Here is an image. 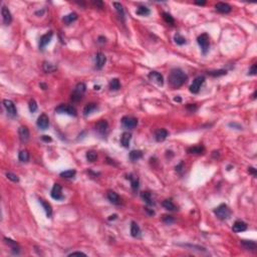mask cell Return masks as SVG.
Listing matches in <instances>:
<instances>
[{"mask_svg":"<svg viewBox=\"0 0 257 257\" xmlns=\"http://www.w3.org/2000/svg\"><path fill=\"white\" fill-rule=\"evenodd\" d=\"M187 79H188L187 74L182 70H180V68H174V70H172L168 76L169 83L174 88L182 87L186 83Z\"/></svg>","mask_w":257,"mask_h":257,"instance_id":"6da1fadb","label":"cell"},{"mask_svg":"<svg viewBox=\"0 0 257 257\" xmlns=\"http://www.w3.org/2000/svg\"><path fill=\"white\" fill-rule=\"evenodd\" d=\"M214 213H215V215L221 220L228 219V218L230 217V215H231L230 209L225 204H221L220 206H218L215 210H214Z\"/></svg>","mask_w":257,"mask_h":257,"instance_id":"7a4b0ae2","label":"cell"},{"mask_svg":"<svg viewBox=\"0 0 257 257\" xmlns=\"http://www.w3.org/2000/svg\"><path fill=\"white\" fill-rule=\"evenodd\" d=\"M85 91H87V87L83 83H79L76 84L74 88V91L71 95V100L74 101H79L83 98V96L84 95Z\"/></svg>","mask_w":257,"mask_h":257,"instance_id":"3957f363","label":"cell"},{"mask_svg":"<svg viewBox=\"0 0 257 257\" xmlns=\"http://www.w3.org/2000/svg\"><path fill=\"white\" fill-rule=\"evenodd\" d=\"M197 41L200 45L201 49H202V52L204 54H206L209 50V46H210V40H209V36L207 33H203L201 34L200 36H198L197 38Z\"/></svg>","mask_w":257,"mask_h":257,"instance_id":"277c9868","label":"cell"},{"mask_svg":"<svg viewBox=\"0 0 257 257\" xmlns=\"http://www.w3.org/2000/svg\"><path fill=\"white\" fill-rule=\"evenodd\" d=\"M55 112L58 114H66L70 115H76V110L72 106H70V105H59L57 108L55 109Z\"/></svg>","mask_w":257,"mask_h":257,"instance_id":"5b68a950","label":"cell"},{"mask_svg":"<svg viewBox=\"0 0 257 257\" xmlns=\"http://www.w3.org/2000/svg\"><path fill=\"white\" fill-rule=\"evenodd\" d=\"M204 80H205L204 76H201V75L197 76V78L193 80L192 84L190 85V92L192 93H198L201 88V85H202L204 83Z\"/></svg>","mask_w":257,"mask_h":257,"instance_id":"8992f818","label":"cell"},{"mask_svg":"<svg viewBox=\"0 0 257 257\" xmlns=\"http://www.w3.org/2000/svg\"><path fill=\"white\" fill-rule=\"evenodd\" d=\"M50 196L52 197L54 200H62L64 198V196L62 194V187L59 184H54L51 190Z\"/></svg>","mask_w":257,"mask_h":257,"instance_id":"52a82bcc","label":"cell"},{"mask_svg":"<svg viewBox=\"0 0 257 257\" xmlns=\"http://www.w3.org/2000/svg\"><path fill=\"white\" fill-rule=\"evenodd\" d=\"M3 106L5 110H7V113L11 117H14V115H17V110H16V106L14 105V102L10 101V100H4L3 101Z\"/></svg>","mask_w":257,"mask_h":257,"instance_id":"ba28073f","label":"cell"},{"mask_svg":"<svg viewBox=\"0 0 257 257\" xmlns=\"http://www.w3.org/2000/svg\"><path fill=\"white\" fill-rule=\"evenodd\" d=\"M122 125L126 128H134L138 125V119L133 117H124L122 119Z\"/></svg>","mask_w":257,"mask_h":257,"instance_id":"9c48e42d","label":"cell"},{"mask_svg":"<svg viewBox=\"0 0 257 257\" xmlns=\"http://www.w3.org/2000/svg\"><path fill=\"white\" fill-rule=\"evenodd\" d=\"M49 126V119L45 114L40 115L37 119V127L40 130H46Z\"/></svg>","mask_w":257,"mask_h":257,"instance_id":"30bf717a","label":"cell"},{"mask_svg":"<svg viewBox=\"0 0 257 257\" xmlns=\"http://www.w3.org/2000/svg\"><path fill=\"white\" fill-rule=\"evenodd\" d=\"M53 36V32L52 31H48L47 33H45L44 35H42L40 37V40H39V48L42 50V49H44V47L46 45H47L50 40H51V38H52Z\"/></svg>","mask_w":257,"mask_h":257,"instance_id":"8fae6325","label":"cell"},{"mask_svg":"<svg viewBox=\"0 0 257 257\" xmlns=\"http://www.w3.org/2000/svg\"><path fill=\"white\" fill-rule=\"evenodd\" d=\"M1 14H2V18H3V23L5 25H9L12 21V16H11L9 9H8L5 5H3L1 8Z\"/></svg>","mask_w":257,"mask_h":257,"instance_id":"7c38bea8","label":"cell"},{"mask_svg":"<svg viewBox=\"0 0 257 257\" xmlns=\"http://www.w3.org/2000/svg\"><path fill=\"white\" fill-rule=\"evenodd\" d=\"M149 79H151L154 83H158L159 85H163L164 84V79H163V75L161 74H159L158 71H151L149 74Z\"/></svg>","mask_w":257,"mask_h":257,"instance_id":"4fadbf2b","label":"cell"},{"mask_svg":"<svg viewBox=\"0 0 257 257\" xmlns=\"http://www.w3.org/2000/svg\"><path fill=\"white\" fill-rule=\"evenodd\" d=\"M215 9L218 11V12H220V13H223V14H227V13H229V12L231 11V6L229 5V4H227V3H224V2H218L215 4Z\"/></svg>","mask_w":257,"mask_h":257,"instance_id":"5bb4252c","label":"cell"},{"mask_svg":"<svg viewBox=\"0 0 257 257\" xmlns=\"http://www.w3.org/2000/svg\"><path fill=\"white\" fill-rule=\"evenodd\" d=\"M18 135H19V139L22 143L27 142L29 139V130L27 127L25 126H21L18 128Z\"/></svg>","mask_w":257,"mask_h":257,"instance_id":"9a60e30c","label":"cell"},{"mask_svg":"<svg viewBox=\"0 0 257 257\" xmlns=\"http://www.w3.org/2000/svg\"><path fill=\"white\" fill-rule=\"evenodd\" d=\"M108 128H109V124L106 119H101V121L97 122L96 125V130L101 135L106 134V133L108 132Z\"/></svg>","mask_w":257,"mask_h":257,"instance_id":"2e32d148","label":"cell"},{"mask_svg":"<svg viewBox=\"0 0 257 257\" xmlns=\"http://www.w3.org/2000/svg\"><path fill=\"white\" fill-rule=\"evenodd\" d=\"M106 62V55L104 53H101V52L97 53V55H96V66H97V70H101V68L104 67Z\"/></svg>","mask_w":257,"mask_h":257,"instance_id":"e0dca14e","label":"cell"},{"mask_svg":"<svg viewBox=\"0 0 257 257\" xmlns=\"http://www.w3.org/2000/svg\"><path fill=\"white\" fill-rule=\"evenodd\" d=\"M167 137H168V132L165 128H159L155 133V138L157 142H163L167 139Z\"/></svg>","mask_w":257,"mask_h":257,"instance_id":"ac0fdd59","label":"cell"},{"mask_svg":"<svg viewBox=\"0 0 257 257\" xmlns=\"http://www.w3.org/2000/svg\"><path fill=\"white\" fill-rule=\"evenodd\" d=\"M232 229H233L234 232H236V233L243 232V231H245L247 229V224L243 221H236L234 223Z\"/></svg>","mask_w":257,"mask_h":257,"instance_id":"d6986e66","label":"cell"},{"mask_svg":"<svg viewBox=\"0 0 257 257\" xmlns=\"http://www.w3.org/2000/svg\"><path fill=\"white\" fill-rule=\"evenodd\" d=\"M131 139H132V135L130 134V133H128V132L123 133V135L121 137V143H122V145L124 146V147L128 148V146H130V142H131Z\"/></svg>","mask_w":257,"mask_h":257,"instance_id":"ffe728a7","label":"cell"},{"mask_svg":"<svg viewBox=\"0 0 257 257\" xmlns=\"http://www.w3.org/2000/svg\"><path fill=\"white\" fill-rule=\"evenodd\" d=\"M39 203L41 204L42 208L44 209V211L46 213V215H47V217H50L51 214H52V208H51L50 204L48 202H46V201L43 200V199H39Z\"/></svg>","mask_w":257,"mask_h":257,"instance_id":"44dd1931","label":"cell"},{"mask_svg":"<svg viewBox=\"0 0 257 257\" xmlns=\"http://www.w3.org/2000/svg\"><path fill=\"white\" fill-rule=\"evenodd\" d=\"M97 109V104H95V102H91V104H88L87 106H84V109H83V115L87 117V115H91L92 112H95V110Z\"/></svg>","mask_w":257,"mask_h":257,"instance_id":"7402d4cb","label":"cell"},{"mask_svg":"<svg viewBox=\"0 0 257 257\" xmlns=\"http://www.w3.org/2000/svg\"><path fill=\"white\" fill-rule=\"evenodd\" d=\"M141 197H142V199L148 205H151V206H153V205L155 204V203H154L153 198H152V195H151V193H150V192H148V191L142 192V193H141Z\"/></svg>","mask_w":257,"mask_h":257,"instance_id":"603a6c76","label":"cell"},{"mask_svg":"<svg viewBox=\"0 0 257 257\" xmlns=\"http://www.w3.org/2000/svg\"><path fill=\"white\" fill-rule=\"evenodd\" d=\"M131 235L133 237H139L141 235V229L136 222H132L131 223Z\"/></svg>","mask_w":257,"mask_h":257,"instance_id":"cb8c5ba5","label":"cell"},{"mask_svg":"<svg viewBox=\"0 0 257 257\" xmlns=\"http://www.w3.org/2000/svg\"><path fill=\"white\" fill-rule=\"evenodd\" d=\"M76 19H78V14H76L75 12H71V13L64 16L62 18V21L65 24H70L71 22H74V21H75Z\"/></svg>","mask_w":257,"mask_h":257,"instance_id":"d4e9b609","label":"cell"},{"mask_svg":"<svg viewBox=\"0 0 257 257\" xmlns=\"http://www.w3.org/2000/svg\"><path fill=\"white\" fill-rule=\"evenodd\" d=\"M108 198L113 204H115V205L119 204V197L115 191H109L108 192Z\"/></svg>","mask_w":257,"mask_h":257,"instance_id":"484cf974","label":"cell"},{"mask_svg":"<svg viewBox=\"0 0 257 257\" xmlns=\"http://www.w3.org/2000/svg\"><path fill=\"white\" fill-rule=\"evenodd\" d=\"M242 246L246 250H252L254 251L256 249V243L254 241H248V240H241Z\"/></svg>","mask_w":257,"mask_h":257,"instance_id":"4316f807","label":"cell"},{"mask_svg":"<svg viewBox=\"0 0 257 257\" xmlns=\"http://www.w3.org/2000/svg\"><path fill=\"white\" fill-rule=\"evenodd\" d=\"M136 13L138 15H140V16H148V15H150V13H151V11H150V9L147 6L141 5V6H139L138 8H137Z\"/></svg>","mask_w":257,"mask_h":257,"instance_id":"83f0119b","label":"cell"},{"mask_svg":"<svg viewBox=\"0 0 257 257\" xmlns=\"http://www.w3.org/2000/svg\"><path fill=\"white\" fill-rule=\"evenodd\" d=\"M142 157H143V152L140 151V150H134V151H132L130 153V159L133 162H136V161L140 160Z\"/></svg>","mask_w":257,"mask_h":257,"instance_id":"f1b7e54d","label":"cell"},{"mask_svg":"<svg viewBox=\"0 0 257 257\" xmlns=\"http://www.w3.org/2000/svg\"><path fill=\"white\" fill-rule=\"evenodd\" d=\"M205 151L204 147L202 146H194V147H191L188 149V153L190 154H196V155H200V154H203Z\"/></svg>","mask_w":257,"mask_h":257,"instance_id":"f546056e","label":"cell"},{"mask_svg":"<svg viewBox=\"0 0 257 257\" xmlns=\"http://www.w3.org/2000/svg\"><path fill=\"white\" fill-rule=\"evenodd\" d=\"M162 205H163V207L167 210H169V211H174V210H176V206H175L174 203L169 199H166L163 201Z\"/></svg>","mask_w":257,"mask_h":257,"instance_id":"4dcf8cb0","label":"cell"},{"mask_svg":"<svg viewBox=\"0 0 257 257\" xmlns=\"http://www.w3.org/2000/svg\"><path fill=\"white\" fill-rule=\"evenodd\" d=\"M4 241H5V243L7 244V245H9L12 249H13V251L15 252V253H18L19 247H18V245H17V243L15 241L11 240V239H9V238H4Z\"/></svg>","mask_w":257,"mask_h":257,"instance_id":"1f68e13d","label":"cell"},{"mask_svg":"<svg viewBox=\"0 0 257 257\" xmlns=\"http://www.w3.org/2000/svg\"><path fill=\"white\" fill-rule=\"evenodd\" d=\"M18 159H19L20 162H23V163L28 162V160H29V153H28L27 150H22V151L19 152Z\"/></svg>","mask_w":257,"mask_h":257,"instance_id":"d6a6232c","label":"cell"},{"mask_svg":"<svg viewBox=\"0 0 257 257\" xmlns=\"http://www.w3.org/2000/svg\"><path fill=\"white\" fill-rule=\"evenodd\" d=\"M128 178L131 180L132 189L134 190V191H137V190H138V188H139V179L137 178V177H133L132 175H130V176H128Z\"/></svg>","mask_w":257,"mask_h":257,"instance_id":"836d02e7","label":"cell"},{"mask_svg":"<svg viewBox=\"0 0 257 257\" xmlns=\"http://www.w3.org/2000/svg\"><path fill=\"white\" fill-rule=\"evenodd\" d=\"M121 88V83H119V79H113L110 81V88L114 89V91H118Z\"/></svg>","mask_w":257,"mask_h":257,"instance_id":"e575fe53","label":"cell"},{"mask_svg":"<svg viewBox=\"0 0 257 257\" xmlns=\"http://www.w3.org/2000/svg\"><path fill=\"white\" fill-rule=\"evenodd\" d=\"M75 170H67V171H64V172L61 173V176L62 178H65V179H70V178H74L75 176Z\"/></svg>","mask_w":257,"mask_h":257,"instance_id":"d590c367","label":"cell"},{"mask_svg":"<svg viewBox=\"0 0 257 257\" xmlns=\"http://www.w3.org/2000/svg\"><path fill=\"white\" fill-rule=\"evenodd\" d=\"M85 157H87V160L88 162H95L97 159V154L95 151H88Z\"/></svg>","mask_w":257,"mask_h":257,"instance_id":"8d00e7d4","label":"cell"},{"mask_svg":"<svg viewBox=\"0 0 257 257\" xmlns=\"http://www.w3.org/2000/svg\"><path fill=\"white\" fill-rule=\"evenodd\" d=\"M55 70H56V66L53 65V64H51L49 62H44L43 63V70L45 72H53Z\"/></svg>","mask_w":257,"mask_h":257,"instance_id":"74e56055","label":"cell"},{"mask_svg":"<svg viewBox=\"0 0 257 257\" xmlns=\"http://www.w3.org/2000/svg\"><path fill=\"white\" fill-rule=\"evenodd\" d=\"M227 74V71L224 70H212V71H208V74L211 76H221V75H225Z\"/></svg>","mask_w":257,"mask_h":257,"instance_id":"f35d334b","label":"cell"},{"mask_svg":"<svg viewBox=\"0 0 257 257\" xmlns=\"http://www.w3.org/2000/svg\"><path fill=\"white\" fill-rule=\"evenodd\" d=\"M114 6L115 8V10L118 11V13L119 16H122L124 17V15H125V12H124V7L121 3H119V2H114Z\"/></svg>","mask_w":257,"mask_h":257,"instance_id":"ab89813d","label":"cell"},{"mask_svg":"<svg viewBox=\"0 0 257 257\" xmlns=\"http://www.w3.org/2000/svg\"><path fill=\"white\" fill-rule=\"evenodd\" d=\"M163 18H164V20L166 21L167 23H169L171 25H173L175 23V20L173 18V16L171 14H169V13H167V12H164V13H163Z\"/></svg>","mask_w":257,"mask_h":257,"instance_id":"60d3db41","label":"cell"},{"mask_svg":"<svg viewBox=\"0 0 257 257\" xmlns=\"http://www.w3.org/2000/svg\"><path fill=\"white\" fill-rule=\"evenodd\" d=\"M174 40L179 45H183L186 43V39L182 35H180V34H176V35L174 36Z\"/></svg>","mask_w":257,"mask_h":257,"instance_id":"b9f144b4","label":"cell"},{"mask_svg":"<svg viewBox=\"0 0 257 257\" xmlns=\"http://www.w3.org/2000/svg\"><path fill=\"white\" fill-rule=\"evenodd\" d=\"M29 110H30V113H34V112H36V110H37V104H36V101H34V100H30L29 101Z\"/></svg>","mask_w":257,"mask_h":257,"instance_id":"7bdbcfd3","label":"cell"},{"mask_svg":"<svg viewBox=\"0 0 257 257\" xmlns=\"http://www.w3.org/2000/svg\"><path fill=\"white\" fill-rule=\"evenodd\" d=\"M6 177L9 179V180H11L12 182H18L19 181V179H18V177L16 176L15 174H13V173H7L6 174Z\"/></svg>","mask_w":257,"mask_h":257,"instance_id":"ee69618b","label":"cell"},{"mask_svg":"<svg viewBox=\"0 0 257 257\" xmlns=\"http://www.w3.org/2000/svg\"><path fill=\"white\" fill-rule=\"evenodd\" d=\"M257 72V64L256 63H253L251 65V67L249 68V71H248V74L250 75H255Z\"/></svg>","mask_w":257,"mask_h":257,"instance_id":"f6af8a7d","label":"cell"},{"mask_svg":"<svg viewBox=\"0 0 257 257\" xmlns=\"http://www.w3.org/2000/svg\"><path fill=\"white\" fill-rule=\"evenodd\" d=\"M163 221H164L166 224H171V223H173V222H174V219L172 218V216L164 215V216H163Z\"/></svg>","mask_w":257,"mask_h":257,"instance_id":"bcb514c9","label":"cell"},{"mask_svg":"<svg viewBox=\"0 0 257 257\" xmlns=\"http://www.w3.org/2000/svg\"><path fill=\"white\" fill-rule=\"evenodd\" d=\"M187 109L189 110H191V112H195V110H197V106H196V105H192V104H190V105L187 106Z\"/></svg>","mask_w":257,"mask_h":257,"instance_id":"7dc6e473","label":"cell"},{"mask_svg":"<svg viewBox=\"0 0 257 257\" xmlns=\"http://www.w3.org/2000/svg\"><path fill=\"white\" fill-rule=\"evenodd\" d=\"M248 172L253 175V176H256V170L253 168V167H250V168H248Z\"/></svg>","mask_w":257,"mask_h":257,"instance_id":"c3c4849f","label":"cell"},{"mask_svg":"<svg viewBox=\"0 0 257 257\" xmlns=\"http://www.w3.org/2000/svg\"><path fill=\"white\" fill-rule=\"evenodd\" d=\"M42 141H44V142H51V138L50 137H48V136H42Z\"/></svg>","mask_w":257,"mask_h":257,"instance_id":"681fc988","label":"cell"},{"mask_svg":"<svg viewBox=\"0 0 257 257\" xmlns=\"http://www.w3.org/2000/svg\"><path fill=\"white\" fill-rule=\"evenodd\" d=\"M74 255H83V256H85L87 254L83 253V252H72V253H70L68 256H74Z\"/></svg>","mask_w":257,"mask_h":257,"instance_id":"f907efd6","label":"cell"},{"mask_svg":"<svg viewBox=\"0 0 257 257\" xmlns=\"http://www.w3.org/2000/svg\"><path fill=\"white\" fill-rule=\"evenodd\" d=\"M183 166H184V163H183V162H181V163H180V164H179L178 166H176V170L178 171V172H180V171L182 170Z\"/></svg>","mask_w":257,"mask_h":257,"instance_id":"816d5d0a","label":"cell"},{"mask_svg":"<svg viewBox=\"0 0 257 257\" xmlns=\"http://www.w3.org/2000/svg\"><path fill=\"white\" fill-rule=\"evenodd\" d=\"M229 126H230V127H237V128H238V130H240V128H242V127H241V126L237 125V124H233V123L229 124Z\"/></svg>","mask_w":257,"mask_h":257,"instance_id":"f5cc1de1","label":"cell"},{"mask_svg":"<svg viewBox=\"0 0 257 257\" xmlns=\"http://www.w3.org/2000/svg\"><path fill=\"white\" fill-rule=\"evenodd\" d=\"M98 42H101V43H104V42H106V38L102 37V36H100V37H98Z\"/></svg>","mask_w":257,"mask_h":257,"instance_id":"db71d44e","label":"cell"},{"mask_svg":"<svg viewBox=\"0 0 257 257\" xmlns=\"http://www.w3.org/2000/svg\"><path fill=\"white\" fill-rule=\"evenodd\" d=\"M195 4H197V5H205V4H206V1H196L195 2Z\"/></svg>","mask_w":257,"mask_h":257,"instance_id":"11a10c76","label":"cell"},{"mask_svg":"<svg viewBox=\"0 0 257 257\" xmlns=\"http://www.w3.org/2000/svg\"><path fill=\"white\" fill-rule=\"evenodd\" d=\"M146 211H147V212H149V214H150V215H154V214H155V212H154L153 210H150L149 208H146Z\"/></svg>","mask_w":257,"mask_h":257,"instance_id":"9f6ffc18","label":"cell"},{"mask_svg":"<svg viewBox=\"0 0 257 257\" xmlns=\"http://www.w3.org/2000/svg\"><path fill=\"white\" fill-rule=\"evenodd\" d=\"M115 218H117V215H112V216H110L109 220H115Z\"/></svg>","mask_w":257,"mask_h":257,"instance_id":"6f0895ef","label":"cell"},{"mask_svg":"<svg viewBox=\"0 0 257 257\" xmlns=\"http://www.w3.org/2000/svg\"><path fill=\"white\" fill-rule=\"evenodd\" d=\"M174 101H181V97H175V98H174Z\"/></svg>","mask_w":257,"mask_h":257,"instance_id":"680465c9","label":"cell"},{"mask_svg":"<svg viewBox=\"0 0 257 257\" xmlns=\"http://www.w3.org/2000/svg\"><path fill=\"white\" fill-rule=\"evenodd\" d=\"M40 87L43 88V89H46V85L44 83H40Z\"/></svg>","mask_w":257,"mask_h":257,"instance_id":"91938a15","label":"cell"}]
</instances>
